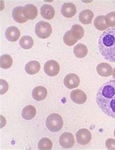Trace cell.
Returning <instances> with one entry per match:
<instances>
[{
  "label": "cell",
  "instance_id": "cell-5",
  "mask_svg": "<svg viewBox=\"0 0 115 150\" xmlns=\"http://www.w3.org/2000/svg\"><path fill=\"white\" fill-rule=\"evenodd\" d=\"M76 141L79 144L85 145L90 142L92 135L90 131L86 128L79 129L76 134Z\"/></svg>",
  "mask_w": 115,
  "mask_h": 150
},
{
  "label": "cell",
  "instance_id": "cell-18",
  "mask_svg": "<svg viewBox=\"0 0 115 150\" xmlns=\"http://www.w3.org/2000/svg\"><path fill=\"white\" fill-rule=\"evenodd\" d=\"M40 69V64L39 62L32 61L28 62L25 67V70L27 74L35 75L39 72Z\"/></svg>",
  "mask_w": 115,
  "mask_h": 150
},
{
  "label": "cell",
  "instance_id": "cell-25",
  "mask_svg": "<svg viewBox=\"0 0 115 150\" xmlns=\"http://www.w3.org/2000/svg\"><path fill=\"white\" fill-rule=\"evenodd\" d=\"M52 147V142L47 138H42L38 143V148L39 150H51Z\"/></svg>",
  "mask_w": 115,
  "mask_h": 150
},
{
  "label": "cell",
  "instance_id": "cell-24",
  "mask_svg": "<svg viewBox=\"0 0 115 150\" xmlns=\"http://www.w3.org/2000/svg\"><path fill=\"white\" fill-rule=\"evenodd\" d=\"M1 67L3 69H9L13 64V59L9 54H4L1 56Z\"/></svg>",
  "mask_w": 115,
  "mask_h": 150
},
{
  "label": "cell",
  "instance_id": "cell-21",
  "mask_svg": "<svg viewBox=\"0 0 115 150\" xmlns=\"http://www.w3.org/2000/svg\"><path fill=\"white\" fill-rule=\"evenodd\" d=\"M74 53L77 58H83L88 53L87 47L83 44H78L74 47Z\"/></svg>",
  "mask_w": 115,
  "mask_h": 150
},
{
  "label": "cell",
  "instance_id": "cell-22",
  "mask_svg": "<svg viewBox=\"0 0 115 150\" xmlns=\"http://www.w3.org/2000/svg\"><path fill=\"white\" fill-rule=\"evenodd\" d=\"M19 45L22 49L28 50L33 47L34 40L31 36L25 35L21 38L19 41Z\"/></svg>",
  "mask_w": 115,
  "mask_h": 150
},
{
  "label": "cell",
  "instance_id": "cell-4",
  "mask_svg": "<svg viewBox=\"0 0 115 150\" xmlns=\"http://www.w3.org/2000/svg\"><path fill=\"white\" fill-rule=\"evenodd\" d=\"M52 33L51 25L48 22L40 21L35 26V33L36 36L42 39L49 38Z\"/></svg>",
  "mask_w": 115,
  "mask_h": 150
},
{
  "label": "cell",
  "instance_id": "cell-14",
  "mask_svg": "<svg viewBox=\"0 0 115 150\" xmlns=\"http://www.w3.org/2000/svg\"><path fill=\"white\" fill-rule=\"evenodd\" d=\"M97 73L101 76L107 77L112 74V67L106 63H100L96 67Z\"/></svg>",
  "mask_w": 115,
  "mask_h": 150
},
{
  "label": "cell",
  "instance_id": "cell-30",
  "mask_svg": "<svg viewBox=\"0 0 115 150\" xmlns=\"http://www.w3.org/2000/svg\"><path fill=\"white\" fill-rule=\"evenodd\" d=\"M114 136L115 137V130H114Z\"/></svg>",
  "mask_w": 115,
  "mask_h": 150
},
{
  "label": "cell",
  "instance_id": "cell-3",
  "mask_svg": "<svg viewBox=\"0 0 115 150\" xmlns=\"http://www.w3.org/2000/svg\"><path fill=\"white\" fill-rule=\"evenodd\" d=\"M46 125L49 130L53 132L59 131L63 126V120L59 114L52 113L48 116Z\"/></svg>",
  "mask_w": 115,
  "mask_h": 150
},
{
  "label": "cell",
  "instance_id": "cell-9",
  "mask_svg": "<svg viewBox=\"0 0 115 150\" xmlns=\"http://www.w3.org/2000/svg\"><path fill=\"white\" fill-rule=\"evenodd\" d=\"M80 82L79 76L76 74L71 73L67 75L64 79L65 86L69 89H72L78 87Z\"/></svg>",
  "mask_w": 115,
  "mask_h": 150
},
{
  "label": "cell",
  "instance_id": "cell-16",
  "mask_svg": "<svg viewBox=\"0 0 115 150\" xmlns=\"http://www.w3.org/2000/svg\"><path fill=\"white\" fill-rule=\"evenodd\" d=\"M94 14L92 11L89 9H85L79 14V21L84 24L87 25L91 23Z\"/></svg>",
  "mask_w": 115,
  "mask_h": 150
},
{
  "label": "cell",
  "instance_id": "cell-6",
  "mask_svg": "<svg viewBox=\"0 0 115 150\" xmlns=\"http://www.w3.org/2000/svg\"><path fill=\"white\" fill-rule=\"evenodd\" d=\"M44 70L49 76H56L59 73V64L54 60H49L44 64Z\"/></svg>",
  "mask_w": 115,
  "mask_h": 150
},
{
  "label": "cell",
  "instance_id": "cell-11",
  "mask_svg": "<svg viewBox=\"0 0 115 150\" xmlns=\"http://www.w3.org/2000/svg\"><path fill=\"white\" fill-rule=\"evenodd\" d=\"M38 13V9L34 4H27L23 8L24 16L28 20H33L36 18Z\"/></svg>",
  "mask_w": 115,
  "mask_h": 150
},
{
  "label": "cell",
  "instance_id": "cell-2",
  "mask_svg": "<svg viewBox=\"0 0 115 150\" xmlns=\"http://www.w3.org/2000/svg\"><path fill=\"white\" fill-rule=\"evenodd\" d=\"M98 44L101 56L110 62H115V28L104 32L99 37Z\"/></svg>",
  "mask_w": 115,
  "mask_h": 150
},
{
  "label": "cell",
  "instance_id": "cell-29",
  "mask_svg": "<svg viewBox=\"0 0 115 150\" xmlns=\"http://www.w3.org/2000/svg\"><path fill=\"white\" fill-rule=\"evenodd\" d=\"M112 76L113 78H114L115 79V68H114L113 70L112 71Z\"/></svg>",
  "mask_w": 115,
  "mask_h": 150
},
{
  "label": "cell",
  "instance_id": "cell-10",
  "mask_svg": "<svg viewBox=\"0 0 115 150\" xmlns=\"http://www.w3.org/2000/svg\"><path fill=\"white\" fill-rule=\"evenodd\" d=\"M61 12L63 16L67 18H71L76 13V7L72 3H65L62 6Z\"/></svg>",
  "mask_w": 115,
  "mask_h": 150
},
{
  "label": "cell",
  "instance_id": "cell-27",
  "mask_svg": "<svg viewBox=\"0 0 115 150\" xmlns=\"http://www.w3.org/2000/svg\"><path fill=\"white\" fill-rule=\"evenodd\" d=\"M106 21L107 25L109 27L115 26V12L109 13L106 16Z\"/></svg>",
  "mask_w": 115,
  "mask_h": 150
},
{
  "label": "cell",
  "instance_id": "cell-12",
  "mask_svg": "<svg viewBox=\"0 0 115 150\" xmlns=\"http://www.w3.org/2000/svg\"><path fill=\"white\" fill-rule=\"evenodd\" d=\"M47 93V90L46 88L43 86H37L32 91V97L35 100L40 101L46 98Z\"/></svg>",
  "mask_w": 115,
  "mask_h": 150
},
{
  "label": "cell",
  "instance_id": "cell-7",
  "mask_svg": "<svg viewBox=\"0 0 115 150\" xmlns=\"http://www.w3.org/2000/svg\"><path fill=\"white\" fill-rule=\"evenodd\" d=\"M59 142L62 147L65 149H69L74 146L75 143V139L72 134L65 132L60 136Z\"/></svg>",
  "mask_w": 115,
  "mask_h": 150
},
{
  "label": "cell",
  "instance_id": "cell-23",
  "mask_svg": "<svg viewBox=\"0 0 115 150\" xmlns=\"http://www.w3.org/2000/svg\"><path fill=\"white\" fill-rule=\"evenodd\" d=\"M71 31L72 35L78 40L82 39L85 33V31L83 27L78 24L73 25L71 28Z\"/></svg>",
  "mask_w": 115,
  "mask_h": 150
},
{
  "label": "cell",
  "instance_id": "cell-8",
  "mask_svg": "<svg viewBox=\"0 0 115 150\" xmlns=\"http://www.w3.org/2000/svg\"><path fill=\"white\" fill-rule=\"evenodd\" d=\"M70 97L72 101L77 104H83L87 100L86 93L80 89L72 91Z\"/></svg>",
  "mask_w": 115,
  "mask_h": 150
},
{
  "label": "cell",
  "instance_id": "cell-13",
  "mask_svg": "<svg viewBox=\"0 0 115 150\" xmlns=\"http://www.w3.org/2000/svg\"><path fill=\"white\" fill-rule=\"evenodd\" d=\"M5 35L10 42H16L21 36V33L18 28L15 26H10L6 30Z\"/></svg>",
  "mask_w": 115,
  "mask_h": 150
},
{
  "label": "cell",
  "instance_id": "cell-19",
  "mask_svg": "<svg viewBox=\"0 0 115 150\" xmlns=\"http://www.w3.org/2000/svg\"><path fill=\"white\" fill-rule=\"evenodd\" d=\"M36 109L32 105H28L24 108L21 113V116L24 119L31 120L36 115Z\"/></svg>",
  "mask_w": 115,
  "mask_h": 150
},
{
  "label": "cell",
  "instance_id": "cell-20",
  "mask_svg": "<svg viewBox=\"0 0 115 150\" xmlns=\"http://www.w3.org/2000/svg\"><path fill=\"white\" fill-rule=\"evenodd\" d=\"M94 25L95 28L99 31H104L109 28L107 25L105 16H98L95 18Z\"/></svg>",
  "mask_w": 115,
  "mask_h": 150
},
{
  "label": "cell",
  "instance_id": "cell-17",
  "mask_svg": "<svg viewBox=\"0 0 115 150\" xmlns=\"http://www.w3.org/2000/svg\"><path fill=\"white\" fill-rule=\"evenodd\" d=\"M40 12L42 17L46 20H51L54 17L55 11L52 6L44 4L40 8Z\"/></svg>",
  "mask_w": 115,
  "mask_h": 150
},
{
  "label": "cell",
  "instance_id": "cell-1",
  "mask_svg": "<svg viewBox=\"0 0 115 150\" xmlns=\"http://www.w3.org/2000/svg\"><path fill=\"white\" fill-rule=\"evenodd\" d=\"M96 102L104 114L115 119V79L100 87L96 95Z\"/></svg>",
  "mask_w": 115,
  "mask_h": 150
},
{
  "label": "cell",
  "instance_id": "cell-15",
  "mask_svg": "<svg viewBox=\"0 0 115 150\" xmlns=\"http://www.w3.org/2000/svg\"><path fill=\"white\" fill-rule=\"evenodd\" d=\"M23 8L24 7L18 6L15 7L12 11L13 18L15 21L19 23H24L28 21L24 16Z\"/></svg>",
  "mask_w": 115,
  "mask_h": 150
},
{
  "label": "cell",
  "instance_id": "cell-26",
  "mask_svg": "<svg viewBox=\"0 0 115 150\" xmlns=\"http://www.w3.org/2000/svg\"><path fill=\"white\" fill-rule=\"evenodd\" d=\"M64 42L67 46H72L77 42L78 40L72 35L71 31H67L63 37Z\"/></svg>",
  "mask_w": 115,
  "mask_h": 150
},
{
  "label": "cell",
  "instance_id": "cell-28",
  "mask_svg": "<svg viewBox=\"0 0 115 150\" xmlns=\"http://www.w3.org/2000/svg\"><path fill=\"white\" fill-rule=\"evenodd\" d=\"M106 145L108 150H115V140L108 139L106 142Z\"/></svg>",
  "mask_w": 115,
  "mask_h": 150
}]
</instances>
